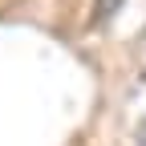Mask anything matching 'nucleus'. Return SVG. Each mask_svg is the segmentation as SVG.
<instances>
[{
  "mask_svg": "<svg viewBox=\"0 0 146 146\" xmlns=\"http://www.w3.org/2000/svg\"><path fill=\"white\" fill-rule=\"evenodd\" d=\"M138 146H146V122L138 126Z\"/></svg>",
  "mask_w": 146,
  "mask_h": 146,
  "instance_id": "f257e3e1",
  "label": "nucleus"
}]
</instances>
